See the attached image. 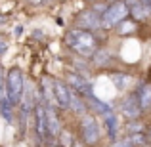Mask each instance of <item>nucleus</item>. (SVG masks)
Here are the masks:
<instances>
[{
    "mask_svg": "<svg viewBox=\"0 0 151 147\" xmlns=\"http://www.w3.org/2000/svg\"><path fill=\"white\" fill-rule=\"evenodd\" d=\"M81 138L86 145H96L100 141V126L94 115L84 113L81 118Z\"/></svg>",
    "mask_w": 151,
    "mask_h": 147,
    "instance_id": "nucleus-4",
    "label": "nucleus"
},
{
    "mask_svg": "<svg viewBox=\"0 0 151 147\" xmlns=\"http://www.w3.org/2000/svg\"><path fill=\"white\" fill-rule=\"evenodd\" d=\"M138 25H140V23L136 21V19H132V17H126V19H122L121 23H119L117 27H115V29L119 31V34H122V37H126V34H134L138 31Z\"/></svg>",
    "mask_w": 151,
    "mask_h": 147,
    "instance_id": "nucleus-17",
    "label": "nucleus"
},
{
    "mask_svg": "<svg viewBox=\"0 0 151 147\" xmlns=\"http://www.w3.org/2000/svg\"><path fill=\"white\" fill-rule=\"evenodd\" d=\"M86 99V105H88V111H94V113H98V115H105V113H109V111H113V107L109 105V103H105V101H101V99H98L96 96H88V98H84Z\"/></svg>",
    "mask_w": 151,
    "mask_h": 147,
    "instance_id": "nucleus-13",
    "label": "nucleus"
},
{
    "mask_svg": "<svg viewBox=\"0 0 151 147\" xmlns=\"http://www.w3.org/2000/svg\"><path fill=\"white\" fill-rule=\"evenodd\" d=\"M75 27L78 29H84V31H98L101 29V14H98L94 8H88V10L81 11L77 15V21H75Z\"/></svg>",
    "mask_w": 151,
    "mask_h": 147,
    "instance_id": "nucleus-5",
    "label": "nucleus"
},
{
    "mask_svg": "<svg viewBox=\"0 0 151 147\" xmlns=\"http://www.w3.org/2000/svg\"><path fill=\"white\" fill-rule=\"evenodd\" d=\"M111 52L109 50H105V48H98L96 52H94V55L90 59H92V63L96 67H107L109 65V61H111Z\"/></svg>",
    "mask_w": 151,
    "mask_h": 147,
    "instance_id": "nucleus-16",
    "label": "nucleus"
},
{
    "mask_svg": "<svg viewBox=\"0 0 151 147\" xmlns=\"http://www.w3.org/2000/svg\"><path fill=\"white\" fill-rule=\"evenodd\" d=\"M67 86H69L71 90H75L77 94H81L82 98H88L92 96V84H90L88 80H86L84 77H82L81 73H77V71H71V73H67Z\"/></svg>",
    "mask_w": 151,
    "mask_h": 147,
    "instance_id": "nucleus-7",
    "label": "nucleus"
},
{
    "mask_svg": "<svg viewBox=\"0 0 151 147\" xmlns=\"http://www.w3.org/2000/svg\"><path fill=\"white\" fill-rule=\"evenodd\" d=\"M130 17L136 19L138 23L147 21V19L151 17V6H147V4H144V2H140L138 6L130 8Z\"/></svg>",
    "mask_w": 151,
    "mask_h": 147,
    "instance_id": "nucleus-15",
    "label": "nucleus"
},
{
    "mask_svg": "<svg viewBox=\"0 0 151 147\" xmlns=\"http://www.w3.org/2000/svg\"><path fill=\"white\" fill-rule=\"evenodd\" d=\"M33 124H35L38 138L42 141L48 140L50 134H48V124H46V105L42 101H37V105L33 107Z\"/></svg>",
    "mask_w": 151,
    "mask_h": 147,
    "instance_id": "nucleus-6",
    "label": "nucleus"
},
{
    "mask_svg": "<svg viewBox=\"0 0 151 147\" xmlns=\"http://www.w3.org/2000/svg\"><path fill=\"white\" fill-rule=\"evenodd\" d=\"M111 147H134V145L130 143V140L126 138V140H121V141H117V140H115V141H113V145H111Z\"/></svg>",
    "mask_w": 151,
    "mask_h": 147,
    "instance_id": "nucleus-24",
    "label": "nucleus"
},
{
    "mask_svg": "<svg viewBox=\"0 0 151 147\" xmlns=\"http://www.w3.org/2000/svg\"><path fill=\"white\" fill-rule=\"evenodd\" d=\"M2 21H4V17H0V23H2Z\"/></svg>",
    "mask_w": 151,
    "mask_h": 147,
    "instance_id": "nucleus-27",
    "label": "nucleus"
},
{
    "mask_svg": "<svg viewBox=\"0 0 151 147\" xmlns=\"http://www.w3.org/2000/svg\"><path fill=\"white\" fill-rule=\"evenodd\" d=\"M54 82V96H55V103H58L59 111H69V94L71 88L67 86V82L58 80V78H52Z\"/></svg>",
    "mask_w": 151,
    "mask_h": 147,
    "instance_id": "nucleus-9",
    "label": "nucleus"
},
{
    "mask_svg": "<svg viewBox=\"0 0 151 147\" xmlns=\"http://www.w3.org/2000/svg\"><path fill=\"white\" fill-rule=\"evenodd\" d=\"M46 124H48V134H50V138H58V134L61 132V128H63L61 118H59V109H58V107L46 105Z\"/></svg>",
    "mask_w": 151,
    "mask_h": 147,
    "instance_id": "nucleus-10",
    "label": "nucleus"
},
{
    "mask_svg": "<svg viewBox=\"0 0 151 147\" xmlns=\"http://www.w3.org/2000/svg\"><path fill=\"white\" fill-rule=\"evenodd\" d=\"M23 88H25V75L19 67H12L6 75V98L10 99L14 105L21 103Z\"/></svg>",
    "mask_w": 151,
    "mask_h": 147,
    "instance_id": "nucleus-2",
    "label": "nucleus"
},
{
    "mask_svg": "<svg viewBox=\"0 0 151 147\" xmlns=\"http://www.w3.org/2000/svg\"><path fill=\"white\" fill-rule=\"evenodd\" d=\"M31 4H35V6H37V4H40V2H44V0H29Z\"/></svg>",
    "mask_w": 151,
    "mask_h": 147,
    "instance_id": "nucleus-26",
    "label": "nucleus"
},
{
    "mask_svg": "<svg viewBox=\"0 0 151 147\" xmlns=\"http://www.w3.org/2000/svg\"><path fill=\"white\" fill-rule=\"evenodd\" d=\"M134 94H136L138 101H140L142 111L151 109V84H149V82H142V84L138 86V90H136Z\"/></svg>",
    "mask_w": 151,
    "mask_h": 147,
    "instance_id": "nucleus-11",
    "label": "nucleus"
},
{
    "mask_svg": "<svg viewBox=\"0 0 151 147\" xmlns=\"http://www.w3.org/2000/svg\"><path fill=\"white\" fill-rule=\"evenodd\" d=\"M130 143H132L134 147H147L149 143V136L145 132H138V134H130L128 136Z\"/></svg>",
    "mask_w": 151,
    "mask_h": 147,
    "instance_id": "nucleus-20",
    "label": "nucleus"
},
{
    "mask_svg": "<svg viewBox=\"0 0 151 147\" xmlns=\"http://www.w3.org/2000/svg\"><path fill=\"white\" fill-rule=\"evenodd\" d=\"M69 111H73V113H77V115H84L86 111H88L86 99L82 98L81 94H77L75 90H71V94H69Z\"/></svg>",
    "mask_w": 151,
    "mask_h": 147,
    "instance_id": "nucleus-12",
    "label": "nucleus"
},
{
    "mask_svg": "<svg viewBox=\"0 0 151 147\" xmlns=\"http://www.w3.org/2000/svg\"><path fill=\"white\" fill-rule=\"evenodd\" d=\"M37 147H44V145H37Z\"/></svg>",
    "mask_w": 151,
    "mask_h": 147,
    "instance_id": "nucleus-30",
    "label": "nucleus"
},
{
    "mask_svg": "<svg viewBox=\"0 0 151 147\" xmlns=\"http://www.w3.org/2000/svg\"><path fill=\"white\" fill-rule=\"evenodd\" d=\"M63 44L84 59H90L94 55V52L100 48L96 34L92 31H84V29H78V27H73L63 34Z\"/></svg>",
    "mask_w": 151,
    "mask_h": 147,
    "instance_id": "nucleus-1",
    "label": "nucleus"
},
{
    "mask_svg": "<svg viewBox=\"0 0 151 147\" xmlns=\"http://www.w3.org/2000/svg\"><path fill=\"white\" fill-rule=\"evenodd\" d=\"M52 147H61V145H52Z\"/></svg>",
    "mask_w": 151,
    "mask_h": 147,
    "instance_id": "nucleus-28",
    "label": "nucleus"
},
{
    "mask_svg": "<svg viewBox=\"0 0 151 147\" xmlns=\"http://www.w3.org/2000/svg\"><path fill=\"white\" fill-rule=\"evenodd\" d=\"M111 80H113V84H115V88L117 90H126L130 84H132V77L130 75H126V73H113L111 75Z\"/></svg>",
    "mask_w": 151,
    "mask_h": 147,
    "instance_id": "nucleus-19",
    "label": "nucleus"
},
{
    "mask_svg": "<svg viewBox=\"0 0 151 147\" xmlns=\"http://www.w3.org/2000/svg\"><path fill=\"white\" fill-rule=\"evenodd\" d=\"M6 96V77H4V69L0 67V99Z\"/></svg>",
    "mask_w": 151,
    "mask_h": 147,
    "instance_id": "nucleus-23",
    "label": "nucleus"
},
{
    "mask_svg": "<svg viewBox=\"0 0 151 147\" xmlns=\"http://www.w3.org/2000/svg\"><path fill=\"white\" fill-rule=\"evenodd\" d=\"M73 141H75L73 134H71L67 128H61V132L58 134V145H61V147H71V145H73Z\"/></svg>",
    "mask_w": 151,
    "mask_h": 147,
    "instance_id": "nucleus-21",
    "label": "nucleus"
},
{
    "mask_svg": "<svg viewBox=\"0 0 151 147\" xmlns=\"http://www.w3.org/2000/svg\"><path fill=\"white\" fill-rule=\"evenodd\" d=\"M121 113H122V117H126L128 120L142 117L144 111H142V107H140V101H138L136 94H128V96L122 98V101H121Z\"/></svg>",
    "mask_w": 151,
    "mask_h": 147,
    "instance_id": "nucleus-8",
    "label": "nucleus"
},
{
    "mask_svg": "<svg viewBox=\"0 0 151 147\" xmlns=\"http://www.w3.org/2000/svg\"><path fill=\"white\" fill-rule=\"evenodd\" d=\"M103 124H105V130H107V136L111 140H117V132H119V118L115 115V111H109V113L103 115Z\"/></svg>",
    "mask_w": 151,
    "mask_h": 147,
    "instance_id": "nucleus-14",
    "label": "nucleus"
},
{
    "mask_svg": "<svg viewBox=\"0 0 151 147\" xmlns=\"http://www.w3.org/2000/svg\"><path fill=\"white\" fill-rule=\"evenodd\" d=\"M90 2H98V0H90Z\"/></svg>",
    "mask_w": 151,
    "mask_h": 147,
    "instance_id": "nucleus-29",
    "label": "nucleus"
},
{
    "mask_svg": "<svg viewBox=\"0 0 151 147\" xmlns=\"http://www.w3.org/2000/svg\"><path fill=\"white\" fill-rule=\"evenodd\" d=\"M6 50H8V42L0 38V55H4V54H6Z\"/></svg>",
    "mask_w": 151,
    "mask_h": 147,
    "instance_id": "nucleus-25",
    "label": "nucleus"
},
{
    "mask_svg": "<svg viewBox=\"0 0 151 147\" xmlns=\"http://www.w3.org/2000/svg\"><path fill=\"white\" fill-rule=\"evenodd\" d=\"M126 132L128 134H138V132H145V124L140 120V118H132L126 124Z\"/></svg>",
    "mask_w": 151,
    "mask_h": 147,
    "instance_id": "nucleus-22",
    "label": "nucleus"
},
{
    "mask_svg": "<svg viewBox=\"0 0 151 147\" xmlns=\"http://www.w3.org/2000/svg\"><path fill=\"white\" fill-rule=\"evenodd\" d=\"M14 107L15 105L6 96L0 99V117H2L6 122H14Z\"/></svg>",
    "mask_w": 151,
    "mask_h": 147,
    "instance_id": "nucleus-18",
    "label": "nucleus"
},
{
    "mask_svg": "<svg viewBox=\"0 0 151 147\" xmlns=\"http://www.w3.org/2000/svg\"><path fill=\"white\" fill-rule=\"evenodd\" d=\"M130 15V10L126 6L124 0H117V2H111L107 6V10L101 14V29L109 31V29H115L122 19H126Z\"/></svg>",
    "mask_w": 151,
    "mask_h": 147,
    "instance_id": "nucleus-3",
    "label": "nucleus"
}]
</instances>
